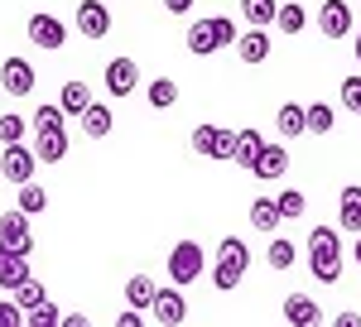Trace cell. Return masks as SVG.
Wrapping results in <instances>:
<instances>
[{
    "label": "cell",
    "mask_w": 361,
    "mask_h": 327,
    "mask_svg": "<svg viewBox=\"0 0 361 327\" xmlns=\"http://www.w3.org/2000/svg\"><path fill=\"white\" fill-rule=\"evenodd\" d=\"M145 318H140V308H130V313H116V327H140Z\"/></svg>",
    "instance_id": "60d3db41"
},
{
    "label": "cell",
    "mask_w": 361,
    "mask_h": 327,
    "mask_svg": "<svg viewBox=\"0 0 361 327\" xmlns=\"http://www.w3.org/2000/svg\"><path fill=\"white\" fill-rule=\"evenodd\" d=\"M260 149H265V135H260V130H236V144H231V164L250 168Z\"/></svg>",
    "instance_id": "44dd1931"
},
{
    "label": "cell",
    "mask_w": 361,
    "mask_h": 327,
    "mask_svg": "<svg viewBox=\"0 0 361 327\" xmlns=\"http://www.w3.org/2000/svg\"><path fill=\"white\" fill-rule=\"evenodd\" d=\"M275 10H279V0H241V15H246V25H255V29L275 25Z\"/></svg>",
    "instance_id": "d4e9b609"
},
{
    "label": "cell",
    "mask_w": 361,
    "mask_h": 327,
    "mask_svg": "<svg viewBox=\"0 0 361 327\" xmlns=\"http://www.w3.org/2000/svg\"><path fill=\"white\" fill-rule=\"evenodd\" d=\"M78 34L82 39H106L111 34V10L102 0H78Z\"/></svg>",
    "instance_id": "9c48e42d"
},
{
    "label": "cell",
    "mask_w": 361,
    "mask_h": 327,
    "mask_svg": "<svg viewBox=\"0 0 361 327\" xmlns=\"http://www.w3.org/2000/svg\"><path fill=\"white\" fill-rule=\"evenodd\" d=\"M149 318L159 327H178L188 318V303H183V289L173 284V289H154V303H149Z\"/></svg>",
    "instance_id": "8992f818"
},
{
    "label": "cell",
    "mask_w": 361,
    "mask_h": 327,
    "mask_svg": "<svg viewBox=\"0 0 361 327\" xmlns=\"http://www.w3.org/2000/svg\"><path fill=\"white\" fill-rule=\"evenodd\" d=\"M352 260H357V265H361V241H357V245H352Z\"/></svg>",
    "instance_id": "f6af8a7d"
},
{
    "label": "cell",
    "mask_w": 361,
    "mask_h": 327,
    "mask_svg": "<svg viewBox=\"0 0 361 327\" xmlns=\"http://www.w3.org/2000/svg\"><path fill=\"white\" fill-rule=\"evenodd\" d=\"M78 121H82V130L92 140H106L116 130V116H111V106H102V101H92V106L82 111V116H78Z\"/></svg>",
    "instance_id": "ac0fdd59"
},
{
    "label": "cell",
    "mask_w": 361,
    "mask_h": 327,
    "mask_svg": "<svg viewBox=\"0 0 361 327\" xmlns=\"http://www.w3.org/2000/svg\"><path fill=\"white\" fill-rule=\"evenodd\" d=\"M352 54H357V63H361V29H357V44H352Z\"/></svg>",
    "instance_id": "ee69618b"
},
{
    "label": "cell",
    "mask_w": 361,
    "mask_h": 327,
    "mask_svg": "<svg viewBox=\"0 0 361 327\" xmlns=\"http://www.w3.org/2000/svg\"><path fill=\"white\" fill-rule=\"evenodd\" d=\"M63 125H68V111L54 106V101H44V106L29 116V130H63Z\"/></svg>",
    "instance_id": "83f0119b"
},
{
    "label": "cell",
    "mask_w": 361,
    "mask_h": 327,
    "mask_svg": "<svg viewBox=\"0 0 361 327\" xmlns=\"http://www.w3.org/2000/svg\"><path fill=\"white\" fill-rule=\"evenodd\" d=\"M337 221L352 231V236H361V188H342V197H337Z\"/></svg>",
    "instance_id": "d6986e66"
},
{
    "label": "cell",
    "mask_w": 361,
    "mask_h": 327,
    "mask_svg": "<svg viewBox=\"0 0 361 327\" xmlns=\"http://www.w3.org/2000/svg\"><path fill=\"white\" fill-rule=\"evenodd\" d=\"M193 5H197V0H164V10H169V15H188Z\"/></svg>",
    "instance_id": "b9f144b4"
},
{
    "label": "cell",
    "mask_w": 361,
    "mask_h": 327,
    "mask_svg": "<svg viewBox=\"0 0 361 327\" xmlns=\"http://www.w3.org/2000/svg\"><path fill=\"white\" fill-rule=\"evenodd\" d=\"M29 39L39 49H63L68 44V25L58 15H29Z\"/></svg>",
    "instance_id": "30bf717a"
},
{
    "label": "cell",
    "mask_w": 361,
    "mask_h": 327,
    "mask_svg": "<svg viewBox=\"0 0 361 327\" xmlns=\"http://www.w3.org/2000/svg\"><path fill=\"white\" fill-rule=\"evenodd\" d=\"M126 303L145 313V308L154 303V279H149V274H130V284H126Z\"/></svg>",
    "instance_id": "4316f807"
},
{
    "label": "cell",
    "mask_w": 361,
    "mask_h": 327,
    "mask_svg": "<svg viewBox=\"0 0 361 327\" xmlns=\"http://www.w3.org/2000/svg\"><path fill=\"white\" fill-rule=\"evenodd\" d=\"M29 279V255H15V250H0V289H20Z\"/></svg>",
    "instance_id": "e0dca14e"
},
{
    "label": "cell",
    "mask_w": 361,
    "mask_h": 327,
    "mask_svg": "<svg viewBox=\"0 0 361 327\" xmlns=\"http://www.w3.org/2000/svg\"><path fill=\"white\" fill-rule=\"evenodd\" d=\"M0 87H5L10 97H29V92H34V68H29V58H5V63H0Z\"/></svg>",
    "instance_id": "8fae6325"
},
{
    "label": "cell",
    "mask_w": 361,
    "mask_h": 327,
    "mask_svg": "<svg viewBox=\"0 0 361 327\" xmlns=\"http://www.w3.org/2000/svg\"><path fill=\"white\" fill-rule=\"evenodd\" d=\"M246 265H250V245L241 241V236H226V241L217 245V270H212V284H217L222 294H231V289L246 279Z\"/></svg>",
    "instance_id": "7a4b0ae2"
},
{
    "label": "cell",
    "mask_w": 361,
    "mask_h": 327,
    "mask_svg": "<svg viewBox=\"0 0 361 327\" xmlns=\"http://www.w3.org/2000/svg\"><path fill=\"white\" fill-rule=\"evenodd\" d=\"M0 250H15V255H29L34 250V236H29V212H5L0 217Z\"/></svg>",
    "instance_id": "5b68a950"
},
{
    "label": "cell",
    "mask_w": 361,
    "mask_h": 327,
    "mask_svg": "<svg viewBox=\"0 0 361 327\" xmlns=\"http://www.w3.org/2000/svg\"><path fill=\"white\" fill-rule=\"evenodd\" d=\"M308 270L323 284L342 279V236H337L333 226H313L308 231Z\"/></svg>",
    "instance_id": "6da1fadb"
},
{
    "label": "cell",
    "mask_w": 361,
    "mask_h": 327,
    "mask_svg": "<svg viewBox=\"0 0 361 327\" xmlns=\"http://www.w3.org/2000/svg\"><path fill=\"white\" fill-rule=\"evenodd\" d=\"M304 116H308V135H328V130H333V106H328V101L304 106Z\"/></svg>",
    "instance_id": "4dcf8cb0"
},
{
    "label": "cell",
    "mask_w": 361,
    "mask_h": 327,
    "mask_svg": "<svg viewBox=\"0 0 361 327\" xmlns=\"http://www.w3.org/2000/svg\"><path fill=\"white\" fill-rule=\"evenodd\" d=\"M34 168H39V154L29 149L25 140L5 144V154H0V178H5V183H15V188H20V183L34 178Z\"/></svg>",
    "instance_id": "277c9868"
},
{
    "label": "cell",
    "mask_w": 361,
    "mask_h": 327,
    "mask_svg": "<svg viewBox=\"0 0 361 327\" xmlns=\"http://www.w3.org/2000/svg\"><path fill=\"white\" fill-rule=\"evenodd\" d=\"M212 25H217V44H222V49H231V44H236V25H231L226 15H212Z\"/></svg>",
    "instance_id": "f35d334b"
},
{
    "label": "cell",
    "mask_w": 361,
    "mask_h": 327,
    "mask_svg": "<svg viewBox=\"0 0 361 327\" xmlns=\"http://www.w3.org/2000/svg\"><path fill=\"white\" fill-rule=\"evenodd\" d=\"M231 144H236V135L217 125V144H212V159H231Z\"/></svg>",
    "instance_id": "ab89813d"
},
{
    "label": "cell",
    "mask_w": 361,
    "mask_h": 327,
    "mask_svg": "<svg viewBox=\"0 0 361 327\" xmlns=\"http://www.w3.org/2000/svg\"><path fill=\"white\" fill-rule=\"evenodd\" d=\"M102 82H106L111 97H130V92L140 87V63L135 58H111L106 73H102Z\"/></svg>",
    "instance_id": "ba28073f"
},
{
    "label": "cell",
    "mask_w": 361,
    "mask_h": 327,
    "mask_svg": "<svg viewBox=\"0 0 361 327\" xmlns=\"http://www.w3.org/2000/svg\"><path fill=\"white\" fill-rule=\"evenodd\" d=\"M212 144H217V125H193V154L212 159Z\"/></svg>",
    "instance_id": "d590c367"
},
{
    "label": "cell",
    "mask_w": 361,
    "mask_h": 327,
    "mask_svg": "<svg viewBox=\"0 0 361 327\" xmlns=\"http://www.w3.org/2000/svg\"><path fill=\"white\" fill-rule=\"evenodd\" d=\"M25 323V308L15 299H0V327H20Z\"/></svg>",
    "instance_id": "74e56055"
},
{
    "label": "cell",
    "mask_w": 361,
    "mask_h": 327,
    "mask_svg": "<svg viewBox=\"0 0 361 327\" xmlns=\"http://www.w3.org/2000/svg\"><path fill=\"white\" fill-rule=\"evenodd\" d=\"M58 106L68 111V116H82L92 106V92H87V82H63V97H58Z\"/></svg>",
    "instance_id": "484cf974"
},
{
    "label": "cell",
    "mask_w": 361,
    "mask_h": 327,
    "mask_svg": "<svg viewBox=\"0 0 361 327\" xmlns=\"http://www.w3.org/2000/svg\"><path fill=\"white\" fill-rule=\"evenodd\" d=\"M275 125H279V135H308V116H304V106L299 101H284L279 106V116H275Z\"/></svg>",
    "instance_id": "7402d4cb"
},
{
    "label": "cell",
    "mask_w": 361,
    "mask_h": 327,
    "mask_svg": "<svg viewBox=\"0 0 361 327\" xmlns=\"http://www.w3.org/2000/svg\"><path fill=\"white\" fill-rule=\"evenodd\" d=\"M145 101L154 111H169V106H178V82H169V78H154L149 87H145Z\"/></svg>",
    "instance_id": "603a6c76"
},
{
    "label": "cell",
    "mask_w": 361,
    "mask_h": 327,
    "mask_svg": "<svg viewBox=\"0 0 361 327\" xmlns=\"http://www.w3.org/2000/svg\"><path fill=\"white\" fill-rule=\"evenodd\" d=\"M34 154H39V164H63L68 159V130H34Z\"/></svg>",
    "instance_id": "5bb4252c"
},
{
    "label": "cell",
    "mask_w": 361,
    "mask_h": 327,
    "mask_svg": "<svg viewBox=\"0 0 361 327\" xmlns=\"http://www.w3.org/2000/svg\"><path fill=\"white\" fill-rule=\"evenodd\" d=\"M304 25H308L304 5H279V10H275V29H279V34H304Z\"/></svg>",
    "instance_id": "f1b7e54d"
},
{
    "label": "cell",
    "mask_w": 361,
    "mask_h": 327,
    "mask_svg": "<svg viewBox=\"0 0 361 327\" xmlns=\"http://www.w3.org/2000/svg\"><path fill=\"white\" fill-rule=\"evenodd\" d=\"M58 327H87V313H68V318H58Z\"/></svg>",
    "instance_id": "7bdbcfd3"
},
{
    "label": "cell",
    "mask_w": 361,
    "mask_h": 327,
    "mask_svg": "<svg viewBox=\"0 0 361 327\" xmlns=\"http://www.w3.org/2000/svg\"><path fill=\"white\" fill-rule=\"evenodd\" d=\"M275 207H279V217H284V221H294V217H304L308 202H304V192H299V188H284L275 197Z\"/></svg>",
    "instance_id": "1f68e13d"
},
{
    "label": "cell",
    "mask_w": 361,
    "mask_h": 327,
    "mask_svg": "<svg viewBox=\"0 0 361 327\" xmlns=\"http://www.w3.org/2000/svg\"><path fill=\"white\" fill-rule=\"evenodd\" d=\"M250 173H255L260 183H275V178L289 173V154H284L279 144H265V149L255 154V164H250Z\"/></svg>",
    "instance_id": "7c38bea8"
},
{
    "label": "cell",
    "mask_w": 361,
    "mask_h": 327,
    "mask_svg": "<svg viewBox=\"0 0 361 327\" xmlns=\"http://www.w3.org/2000/svg\"><path fill=\"white\" fill-rule=\"evenodd\" d=\"M25 327H58V308L49 299L34 303V308H25Z\"/></svg>",
    "instance_id": "d6a6232c"
},
{
    "label": "cell",
    "mask_w": 361,
    "mask_h": 327,
    "mask_svg": "<svg viewBox=\"0 0 361 327\" xmlns=\"http://www.w3.org/2000/svg\"><path fill=\"white\" fill-rule=\"evenodd\" d=\"M265 260H270V270H294V260H299V250H294V241L289 236H270V250H265Z\"/></svg>",
    "instance_id": "cb8c5ba5"
},
{
    "label": "cell",
    "mask_w": 361,
    "mask_h": 327,
    "mask_svg": "<svg viewBox=\"0 0 361 327\" xmlns=\"http://www.w3.org/2000/svg\"><path fill=\"white\" fill-rule=\"evenodd\" d=\"M44 299H49V294H44V284H39L34 274H29L25 284L15 289V303H20V308H34V303H44Z\"/></svg>",
    "instance_id": "e575fe53"
},
{
    "label": "cell",
    "mask_w": 361,
    "mask_h": 327,
    "mask_svg": "<svg viewBox=\"0 0 361 327\" xmlns=\"http://www.w3.org/2000/svg\"><path fill=\"white\" fill-rule=\"evenodd\" d=\"M279 207H275V197H255L250 202V226L260 231V236H275V226H279Z\"/></svg>",
    "instance_id": "ffe728a7"
},
{
    "label": "cell",
    "mask_w": 361,
    "mask_h": 327,
    "mask_svg": "<svg viewBox=\"0 0 361 327\" xmlns=\"http://www.w3.org/2000/svg\"><path fill=\"white\" fill-rule=\"evenodd\" d=\"M318 318H323V308L308 299V294H289V299H284V323L289 327H313Z\"/></svg>",
    "instance_id": "9a60e30c"
},
{
    "label": "cell",
    "mask_w": 361,
    "mask_h": 327,
    "mask_svg": "<svg viewBox=\"0 0 361 327\" xmlns=\"http://www.w3.org/2000/svg\"><path fill=\"white\" fill-rule=\"evenodd\" d=\"M29 135V121L25 116H0V144H15V140Z\"/></svg>",
    "instance_id": "836d02e7"
},
{
    "label": "cell",
    "mask_w": 361,
    "mask_h": 327,
    "mask_svg": "<svg viewBox=\"0 0 361 327\" xmlns=\"http://www.w3.org/2000/svg\"><path fill=\"white\" fill-rule=\"evenodd\" d=\"M236 58L250 63V68H255V63H265V58H270V29H255V25H250V34H236Z\"/></svg>",
    "instance_id": "4fadbf2b"
},
{
    "label": "cell",
    "mask_w": 361,
    "mask_h": 327,
    "mask_svg": "<svg viewBox=\"0 0 361 327\" xmlns=\"http://www.w3.org/2000/svg\"><path fill=\"white\" fill-rule=\"evenodd\" d=\"M183 44H188V54H197V58H207V54H217V49H222V44H217V25H212V20H193Z\"/></svg>",
    "instance_id": "2e32d148"
},
{
    "label": "cell",
    "mask_w": 361,
    "mask_h": 327,
    "mask_svg": "<svg viewBox=\"0 0 361 327\" xmlns=\"http://www.w3.org/2000/svg\"><path fill=\"white\" fill-rule=\"evenodd\" d=\"M352 5L347 0H323V10H318V34L323 39H347L352 34Z\"/></svg>",
    "instance_id": "52a82bcc"
},
{
    "label": "cell",
    "mask_w": 361,
    "mask_h": 327,
    "mask_svg": "<svg viewBox=\"0 0 361 327\" xmlns=\"http://www.w3.org/2000/svg\"><path fill=\"white\" fill-rule=\"evenodd\" d=\"M342 106L361 116V78H347V82H342Z\"/></svg>",
    "instance_id": "8d00e7d4"
},
{
    "label": "cell",
    "mask_w": 361,
    "mask_h": 327,
    "mask_svg": "<svg viewBox=\"0 0 361 327\" xmlns=\"http://www.w3.org/2000/svg\"><path fill=\"white\" fill-rule=\"evenodd\" d=\"M44 207H49V192L39 188L34 178H29V183H20V212H29V217H39Z\"/></svg>",
    "instance_id": "f546056e"
},
{
    "label": "cell",
    "mask_w": 361,
    "mask_h": 327,
    "mask_svg": "<svg viewBox=\"0 0 361 327\" xmlns=\"http://www.w3.org/2000/svg\"><path fill=\"white\" fill-rule=\"evenodd\" d=\"M164 270H169V279H173L178 289H188L193 279L207 274V255H202V245H197V241H178L173 250H169V265H164Z\"/></svg>",
    "instance_id": "3957f363"
}]
</instances>
